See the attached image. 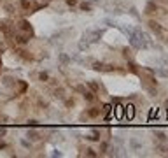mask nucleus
Here are the masks:
<instances>
[{
	"mask_svg": "<svg viewBox=\"0 0 168 158\" xmlns=\"http://www.w3.org/2000/svg\"><path fill=\"white\" fill-rule=\"evenodd\" d=\"M128 39H130L131 48H135V49H147V48H149V44L144 41V39H140L139 35L135 33V30H133V33H131V35H128Z\"/></svg>",
	"mask_w": 168,
	"mask_h": 158,
	"instance_id": "obj_1",
	"label": "nucleus"
},
{
	"mask_svg": "<svg viewBox=\"0 0 168 158\" xmlns=\"http://www.w3.org/2000/svg\"><path fill=\"white\" fill-rule=\"evenodd\" d=\"M149 28H151V30L154 32V33L158 35L159 39H163V41H168V39H166V37H168V32L165 30V28H163L161 25H159L158 21L151 20V21H149Z\"/></svg>",
	"mask_w": 168,
	"mask_h": 158,
	"instance_id": "obj_2",
	"label": "nucleus"
},
{
	"mask_svg": "<svg viewBox=\"0 0 168 158\" xmlns=\"http://www.w3.org/2000/svg\"><path fill=\"white\" fill-rule=\"evenodd\" d=\"M102 33H103L102 30H86L84 35H82V39L86 42H89V44H91V42H98L100 37H102Z\"/></svg>",
	"mask_w": 168,
	"mask_h": 158,
	"instance_id": "obj_3",
	"label": "nucleus"
},
{
	"mask_svg": "<svg viewBox=\"0 0 168 158\" xmlns=\"http://www.w3.org/2000/svg\"><path fill=\"white\" fill-rule=\"evenodd\" d=\"M133 118H135V105H133V104H126V105H124V109H123V119L131 121Z\"/></svg>",
	"mask_w": 168,
	"mask_h": 158,
	"instance_id": "obj_4",
	"label": "nucleus"
},
{
	"mask_svg": "<svg viewBox=\"0 0 168 158\" xmlns=\"http://www.w3.org/2000/svg\"><path fill=\"white\" fill-rule=\"evenodd\" d=\"M16 30L18 32H25V33H30V35H32V33H33V30H32V25H30L28 21H20V25H18V28H16Z\"/></svg>",
	"mask_w": 168,
	"mask_h": 158,
	"instance_id": "obj_5",
	"label": "nucleus"
},
{
	"mask_svg": "<svg viewBox=\"0 0 168 158\" xmlns=\"http://www.w3.org/2000/svg\"><path fill=\"white\" fill-rule=\"evenodd\" d=\"M156 151H159V155H168V141H158L156 142Z\"/></svg>",
	"mask_w": 168,
	"mask_h": 158,
	"instance_id": "obj_6",
	"label": "nucleus"
},
{
	"mask_svg": "<svg viewBox=\"0 0 168 158\" xmlns=\"http://www.w3.org/2000/svg\"><path fill=\"white\" fill-rule=\"evenodd\" d=\"M102 114V109L100 107H89L88 111H86V116L88 118H98Z\"/></svg>",
	"mask_w": 168,
	"mask_h": 158,
	"instance_id": "obj_7",
	"label": "nucleus"
},
{
	"mask_svg": "<svg viewBox=\"0 0 168 158\" xmlns=\"http://www.w3.org/2000/svg\"><path fill=\"white\" fill-rule=\"evenodd\" d=\"M154 70V76H159V77H168V70L166 69H161V67H156V69H152Z\"/></svg>",
	"mask_w": 168,
	"mask_h": 158,
	"instance_id": "obj_8",
	"label": "nucleus"
},
{
	"mask_svg": "<svg viewBox=\"0 0 168 158\" xmlns=\"http://www.w3.org/2000/svg\"><path fill=\"white\" fill-rule=\"evenodd\" d=\"M142 86H144V90H145V91H147V93L151 95V97H154V95H158V91H156V88H152V86H149V84L145 83V81L142 83Z\"/></svg>",
	"mask_w": 168,
	"mask_h": 158,
	"instance_id": "obj_9",
	"label": "nucleus"
},
{
	"mask_svg": "<svg viewBox=\"0 0 168 158\" xmlns=\"http://www.w3.org/2000/svg\"><path fill=\"white\" fill-rule=\"evenodd\" d=\"M82 97H84L88 102H95V100H96V93H93V91H88V90L82 93Z\"/></svg>",
	"mask_w": 168,
	"mask_h": 158,
	"instance_id": "obj_10",
	"label": "nucleus"
},
{
	"mask_svg": "<svg viewBox=\"0 0 168 158\" xmlns=\"http://www.w3.org/2000/svg\"><path fill=\"white\" fill-rule=\"evenodd\" d=\"M100 137H102V134H100L98 130H93V134L86 135V139H88V141H98L100 142Z\"/></svg>",
	"mask_w": 168,
	"mask_h": 158,
	"instance_id": "obj_11",
	"label": "nucleus"
},
{
	"mask_svg": "<svg viewBox=\"0 0 168 158\" xmlns=\"http://www.w3.org/2000/svg\"><path fill=\"white\" fill-rule=\"evenodd\" d=\"M58 60L63 63V65H69V63L72 62V60H70V56H69V54H65V53H60V54H58Z\"/></svg>",
	"mask_w": 168,
	"mask_h": 158,
	"instance_id": "obj_12",
	"label": "nucleus"
},
{
	"mask_svg": "<svg viewBox=\"0 0 168 158\" xmlns=\"http://www.w3.org/2000/svg\"><path fill=\"white\" fill-rule=\"evenodd\" d=\"M154 137H156L158 141H161V142H163V141H168L166 134H165V132H161V130H154Z\"/></svg>",
	"mask_w": 168,
	"mask_h": 158,
	"instance_id": "obj_13",
	"label": "nucleus"
},
{
	"mask_svg": "<svg viewBox=\"0 0 168 158\" xmlns=\"http://www.w3.org/2000/svg\"><path fill=\"white\" fill-rule=\"evenodd\" d=\"M128 69H130V72H133V74H139V65L133 62V60H128Z\"/></svg>",
	"mask_w": 168,
	"mask_h": 158,
	"instance_id": "obj_14",
	"label": "nucleus"
},
{
	"mask_svg": "<svg viewBox=\"0 0 168 158\" xmlns=\"http://www.w3.org/2000/svg\"><path fill=\"white\" fill-rule=\"evenodd\" d=\"M110 111H112V105H110V104H105V105H103L102 113H103V116H105V119H109V118H110Z\"/></svg>",
	"mask_w": 168,
	"mask_h": 158,
	"instance_id": "obj_15",
	"label": "nucleus"
},
{
	"mask_svg": "<svg viewBox=\"0 0 168 158\" xmlns=\"http://www.w3.org/2000/svg\"><path fill=\"white\" fill-rule=\"evenodd\" d=\"M86 84L89 86V90H91L93 93H98V90H100V84H98V83H93V81H88Z\"/></svg>",
	"mask_w": 168,
	"mask_h": 158,
	"instance_id": "obj_16",
	"label": "nucleus"
},
{
	"mask_svg": "<svg viewBox=\"0 0 168 158\" xmlns=\"http://www.w3.org/2000/svg\"><path fill=\"white\" fill-rule=\"evenodd\" d=\"M26 137H28L30 141H39L40 137H39V134L35 132V130H28V134H26Z\"/></svg>",
	"mask_w": 168,
	"mask_h": 158,
	"instance_id": "obj_17",
	"label": "nucleus"
},
{
	"mask_svg": "<svg viewBox=\"0 0 168 158\" xmlns=\"http://www.w3.org/2000/svg\"><path fill=\"white\" fill-rule=\"evenodd\" d=\"M79 9L84 11V12H89V11H91V4H89V2H81V4H79Z\"/></svg>",
	"mask_w": 168,
	"mask_h": 158,
	"instance_id": "obj_18",
	"label": "nucleus"
},
{
	"mask_svg": "<svg viewBox=\"0 0 168 158\" xmlns=\"http://www.w3.org/2000/svg\"><path fill=\"white\" fill-rule=\"evenodd\" d=\"M93 69H95V70H98V72H103V69H105V63H102V62H93Z\"/></svg>",
	"mask_w": 168,
	"mask_h": 158,
	"instance_id": "obj_19",
	"label": "nucleus"
},
{
	"mask_svg": "<svg viewBox=\"0 0 168 158\" xmlns=\"http://www.w3.org/2000/svg\"><path fill=\"white\" fill-rule=\"evenodd\" d=\"M37 77H39V81H42V83L49 81V74H47V72H39V74H37Z\"/></svg>",
	"mask_w": 168,
	"mask_h": 158,
	"instance_id": "obj_20",
	"label": "nucleus"
},
{
	"mask_svg": "<svg viewBox=\"0 0 168 158\" xmlns=\"http://www.w3.org/2000/svg\"><path fill=\"white\" fill-rule=\"evenodd\" d=\"M130 146L133 147V149H142V144H140L137 139H130Z\"/></svg>",
	"mask_w": 168,
	"mask_h": 158,
	"instance_id": "obj_21",
	"label": "nucleus"
},
{
	"mask_svg": "<svg viewBox=\"0 0 168 158\" xmlns=\"http://www.w3.org/2000/svg\"><path fill=\"white\" fill-rule=\"evenodd\" d=\"M156 9H158V7H156V4H154V2H149L147 7H145V12H147V14H151V12H154Z\"/></svg>",
	"mask_w": 168,
	"mask_h": 158,
	"instance_id": "obj_22",
	"label": "nucleus"
},
{
	"mask_svg": "<svg viewBox=\"0 0 168 158\" xmlns=\"http://www.w3.org/2000/svg\"><path fill=\"white\" fill-rule=\"evenodd\" d=\"M2 81H4V86H7V88H9V86H12V84H16V83H18V81H14L12 77H4Z\"/></svg>",
	"mask_w": 168,
	"mask_h": 158,
	"instance_id": "obj_23",
	"label": "nucleus"
},
{
	"mask_svg": "<svg viewBox=\"0 0 168 158\" xmlns=\"http://www.w3.org/2000/svg\"><path fill=\"white\" fill-rule=\"evenodd\" d=\"M21 7L25 11H30L32 9V0H21Z\"/></svg>",
	"mask_w": 168,
	"mask_h": 158,
	"instance_id": "obj_24",
	"label": "nucleus"
},
{
	"mask_svg": "<svg viewBox=\"0 0 168 158\" xmlns=\"http://www.w3.org/2000/svg\"><path fill=\"white\" fill-rule=\"evenodd\" d=\"M54 97H56V98H61V100H63V98H65V91H63L61 88H56V90H54Z\"/></svg>",
	"mask_w": 168,
	"mask_h": 158,
	"instance_id": "obj_25",
	"label": "nucleus"
},
{
	"mask_svg": "<svg viewBox=\"0 0 168 158\" xmlns=\"http://www.w3.org/2000/svg\"><path fill=\"white\" fill-rule=\"evenodd\" d=\"M86 156L96 158V156H98V153H96V151H95V149H93V147H88V149H86Z\"/></svg>",
	"mask_w": 168,
	"mask_h": 158,
	"instance_id": "obj_26",
	"label": "nucleus"
},
{
	"mask_svg": "<svg viewBox=\"0 0 168 158\" xmlns=\"http://www.w3.org/2000/svg\"><path fill=\"white\" fill-rule=\"evenodd\" d=\"M88 48H89V42H86L84 39H82V41L79 42V49L81 51H88Z\"/></svg>",
	"mask_w": 168,
	"mask_h": 158,
	"instance_id": "obj_27",
	"label": "nucleus"
},
{
	"mask_svg": "<svg viewBox=\"0 0 168 158\" xmlns=\"http://www.w3.org/2000/svg\"><path fill=\"white\" fill-rule=\"evenodd\" d=\"M123 56H124L126 60H131V49H128V48H124V49H123Z\"/></svg>",
	"mask_w": 168,
	"mask_h": 158,
	"instance_id": "obj_28",
	"label": "nucleus"
},
{
	"mask_svg": "<svg viewBox=\"0 0 168 158\" xmlns=\"http://www.w3.org/2000/svg\"><path fill=\"white\" fill-rule=\"evenodd\" d=\"M107 149H109V144H107L105 141H102V142H100V153H105Z\"/></svg>",
	"mask_w": 168,
	"mask_h": 158,
	"instance_id": "obj_29",
	"label": "nucleus"
},
{
	"mask_svg": "<svg viewBox=\"0 0 168 158\" xmlns=\"http://www.w3.org/2000/svg\"><path fill=\"white\" fill-rule=\"evenodd\" d=\"M158 116H159V111H158V109H152V111L149 113V119H152V118H158Z\"/></svg>",
	"mask_w": 168,
	"mask_h": 158,
	"instance_id": "obj_30",
	"label": "nucleus"
},
{
	"mask_svg": "<svg viewBox=\"0 0 168 158\" xmlns=\"http://www.w3.org/2000/svg\"><path fill=\"white\" fill-rule=\"evenodd\" d=\"M21 146L26 147V149H30V147H32V142H30V141H26V139H21Z\"/></svg>",
	"mask_w": 168,
	"mask_h": 158,
	"instance_id": "obj_31",
	"label": "nucleus"
},
{
	"mask_svg": "<svg viewBox=\"0 0 168 158\" xmlns=\"http://www.w3.org/2000/svg\"><path fill=\"white\" fill-rule=\"evenodd\" d=\"M103 23H105L107 26H119L118 23H116V21H112V20H103Z\"/></svg>",
	"mask_w": 168,
	"mask_h": 158,
	"instance_id": "obj_32",
	"label": "nucleus"
},
{
	"mask_svg": "<svg viewBox=\"0 0 168 158\" xmlns=\"http://www.w3.org/2000/svg\"><path fill=\"white\" fill-rule=\"evenodd\" d=\"M123 12H124L123 9H114V11H112V14H114V16H121Z\"/></svg>",
	"mask_w": 168,
	"mask_h": 158,
	"instance_id": "obj_33",
	"label": "nucleus"
},
{
	"mask_svg": "<svg viewBox=\"0 0 168 158\" xmlns=\"http://www.w3.org/2000/svg\"><path fill=\"white\" fill-rule=\"evenodd\" d=\"M79 2L77 0H67V5H70V7H74V5H77Z\"/></svg>",
	"mask_w": 168,
	"mask_h": 158,
	"instance_id": "obj_34",
	"label": "nucleus"
},
{
	"mask_svg": "<svg viewBox=\"0 0 168 158\" xmlns=\"http://www.w3.org/2000/svg\"><path fill=\"white\" fill-rule=\"evenodd\" d=\"M65 105H67V107H74V100H72V98H67V100H65Z\"/></svg>",
	"mask_w": 168,
	"mask_h": 158,
	"instance_id": "obj_35",
	"label": "nucleus"
},
{
	"mask_svg": "<svg viewBox=\"0 0 168 158\" xmlns=\"http://www.w3.org/2000/svg\"><path fill=\"white\" fill-rule=\"evenodd\" d=\"M130 14H131V16H135V18H139V12H137L135 7H131V9H130Z\"/></svg>",
	"mask_w": 168,
	"mask_h": 158,
	"instance_id": "obj_36",
	"label": "nucleus"
},
{
	"mask_svg": "<svg viewBox=\"0 0 168 158\" xmlns=\"http://www.w3.org/2000/svg\"><path fill=\"white\" fill-rule=\"evenodd\" d=\"M5 49H7V46H5L4 42H0V53H4V51H5Z\"/></svg>",
	"mask_w": 168,
	"mask_h": 158,
	"instance_id": "obj_37",
	"label": "nucleus"
},
{
	"mask_svg": "<svg viewBox=\"0 0 168 158\" xmlns=\"http://www.w3.org/2000/svg\"><path fill=\"white\" fill-rule=\"evenodd\" d=\"M114 141H116V142H118L119 146H121V144H123V139H121V137H119V135H116V139H114Z\"/></svg>",
	"mask_w": 168,
	"mask_h": 158,
	"instance_id": "obj_38",
	"label": "nucleus"
},
{
	"mask_svg": "<svg viewBox=\"0 0 168 158\" xmlns=\"http://www.w3.org/2000/svg\"><path fill=\"white\" fill-rule=\"evenodd\" d=\"M161 62H163V67H168V56H165Z\"/></svg>",
	"mask_w": 168,
	"mask_h": 158,
	"instance_id": "obj_39",
	"label": "nucleus"
},
{
	"mask_svg": "<svg viewBox=\"0 0 168 158\" xmlns=\"http://www.w3.org/2000/svg\"><path fill=\"white\" fill-rule=\"evenodd\" d=\"M28 123H30V126H37V123H39V121H35V119H30Z\"/></svg>",
	"mask_w": 168,
	"mask_h": 158,
	"instance_id": "obj_40",
	"label": "nucleus"
},
{
	"mask_svg": "<svg viewBox=\"0 0 168 158\" xmlns=\"http://www.w3.org/2000/svg\"><path fill=\"white\" fill-rule=\"evenodd\" d=\"M5 132H7L5 128H0V137H2V135H5Z\"/></svg>",
	"mask_w": 168,
	"mask_h": 158,
	"instance_id": "obj_41",
	"label": "nucleus"
},
{
	"mask_svg": "<svg viewBox=\"0 0 168 158\" xmlns=\"http://www.w3.org/2000/svg\"><path fill=\"white\" fill-rule=\"evenodd\" d=\"M86 2H89V4H98L100 0H86Z\"/></svg>",
	"mask_w": 168,
	"mask_h": 158,
	"instance_id": "obj_42",
	"label": "nucleus"
},
{
	"mask_svg": "<svg viewBox=\"0 0 168 158\" xmlns=\"http://www.w3.org/2000/svg\"><path fill=\"white\" fill-rule=\"evenodd\" d=\"M2 147H5V144H4V142H0V149H2Z\"/></svg>",
	"mask_w": 168,
	"mask_h": 158,
	"instance_id": "obj_43",
	"label": "nucleus"
},
{
	"mask_svg": "<svg viewBox=\"0 0 168 158\" xmlns=\"http://www.w3.org/2000/svg\"><path fill=\"white\" fill-rule=\"evenodd\" d=\"M47 2H53V0H44V5H46V4H47Z\"/></svg>",
	"mask_w": 168,
	"mask_h": 158,
	"instance_id": "obj_44",
	"label": "nucleus"
},
{
	"mask_svg": "<svg viewBox=\"0 0 168 158\" xmlns=\"http://www.w3.org/2000/svg\"><path fill=\"white\" fill-rule=\"evenodd\" d=\"M165 105H166V107H168V98H166V100H165Z\"/></svg>",
	"mask_w": 168,
	"mask_h": 158,
	"instance_id": "obj_45",
	"label": "nucleus"
},
{
	"mask_svg": "<svg viewBox=\"0 0 168 158\" xmlns=\"http://www.w3.org/2000/svg\"><path fill=\"white\" fill-rule=\"evenodd\" d=\"M0 69H2V58H0Z\"/></svg>",
	"mask_w": 168,
	"mask_h": 158,
	"instance_id": "obj_46",
	"label": "nucleus"
},
{
	"mask_svg": "<svg viewBox=\"0 0 168 158\" xmlns=\"http://www.w3.org/2000/svg\"><path fill=\"white\" fill-rule=\"evenodd\" d=\"M0 4H2V0H0Z\"/></svg>",
	"mask_w": 168,
	"mask_h": 158,
	"instance_id": "obj_47",
	"label": "nucleus"
},
{
	"mask_svg": "<svg viewBox=\"0 0 168 158\" xmlns=\"http://www.w3.org/2000/svg\"><path fill=\"white\" fill-rule=\"evenodd\" d=\"M32 2H33V0H32Z\"/></svg>",
	"mask_w": 168,
	"mask_h": 158,
	"instance_id": "obj_48",
	"label": "nucleus"
}]
</instances>
